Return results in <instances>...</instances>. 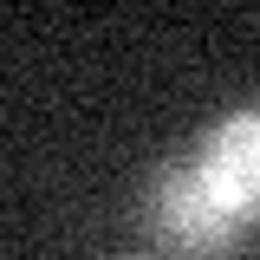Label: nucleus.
<instances>
[{"instance_id": "1", "label": "nucleus", "mask_w": 260, "mask_h": 260, "mask_svg": "<svg viewBox=\"0 0 260 260\" xmlns=\"http://www.w3.org/2000/svg\"><path fill=\"white\" fill-rule=\"evenodd\" d=\"M150 228L169 247H189V254H221V247H234L247 234V221L195 176V162L156 169V182H150Z\"/></svg>"}, {"instance_id": "2", "label": "nucleus", "mask_w": 260, "mask_h": 260, "mask_svg": "<svg viewBox=\"0 0 260 260\" xmlns=\"http://www.w3.org/2000/svg\"><path fill=\"white\" fill-rule=\"evenodd\" d=\"M189 162H195V176L221 195L247 228L260 221V104L228 111L221 124L202 137V150H195Z\"/></svg>"}]
</instances>
